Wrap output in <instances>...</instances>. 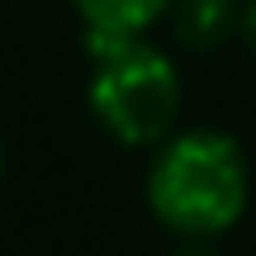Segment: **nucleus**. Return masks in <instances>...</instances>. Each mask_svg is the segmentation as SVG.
<instances>
[{
    "instance_id": "7ed1b4c3",
    "label": "nucleus",
    "mask_w": 256,
    "mask_h": 256,
    "mask_svg": "<svg viewBox=\"0 0 256 256\" xmlns=\"http://www.w3.org/2000/svg\"><path fill=\"white\" fill-rule=\"evenodd\" d=\"M95 34H147L176 0H72Z\"/></svg>"
},
{
    "instance_id": "39448f33",
    "label": "nucleus",
    "mask_w": 256,
    "mask_h": 256,
    "mask_svg": "<svg viewBox=\"0 0 256 256\" xmlns=\"http://www.w3.org/2000/svg\"><path fill=\"white\" fill-rule=\"evenodd\" d=\"M242 34H247V48L256 52V0L247 5V14H242Z\"/></svg>"
},
{
    "instance_id": "f257e3e1",
    "label": "nucleus",
    "mask_w": 256,
    "mask_h": 256,
    "mask_svg": "<svg viewBox=\"0 0 256 256\" xmlns=\"http://www.w3.org/2000/svg\"><path fill=\"white\" fill-rule=\"evenodd\" d=\"M247 156L218 128L166 133L147 171V204L180 238H218L247 209Z\"/></svg>"
},
{
    "instance_id": "f03ea898",
    "label": "nucleus",
    "mask_w": 256,
    "mask_h": 256,
    "mask_svg": "<svg viewBox=\"0 0 256 256\" xmlns=\"http://www.w3.org/2000/svg\"><path fill=\"white\" fill-rule=\"evenodd\" d=\"M90 43V110L128 147H156L180 114V72L142 34H95Z\"/></svg>"
},
{
    "instance_id": "20e7f679",
    "label": "nucleus",
    "mask_w": 256,
    "mask_h": 256,
    "mask_svg": "<svg viewBox=\"0 0 256 256\" xmlns=\"http://www.w3.org/2000/svg\"><path fill=\"white\" fill-rule=\"evenodd\" d=\"M232 28V0H180V34L190 43H218Z\"/></svg>"
},
{
    "instance_id": "423d86ee",
    "label": "nucleus",
    "mask_w": 256,
    "mask_h": 256,
    "mask_svg": "<svg viewBox=\"0 0 256 256\" xmlns=\"http://www.w3.org/2000/svg\"><path fill=\"white\" fill-rule=\"evenodd\" d=\"M0 171H5V147H0Z\"/></svg>"
}]
</instances>
